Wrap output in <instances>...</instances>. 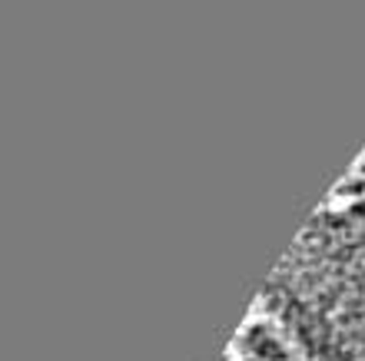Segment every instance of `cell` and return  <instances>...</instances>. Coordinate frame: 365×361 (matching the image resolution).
<instances>
[{"instance_id":"1","label":"cell","mask_w":365,"mask_h":361,"mask_svg":"<svg viewBox=\"0 0 365 361\" xmlns=\"http://www.w3.org/2000/svg\"><path fill=\"white\" fill-rule=\"evenodd\" d=\"M262 305L312 361H365V199L309 219Z\"/></svg>"},{"instance_id":"2","label":"cell","mask_w":365,"mask_h":361,"mask_svg":"<svg viewBox=\"0 0 365 361\" xmlns=\"http://www.w3.org/2000/svg\"><path fill=\"white\" fill-rule=\"evenodd\" d=\"M242 348L256 361H289L296 345H292V338H289L272 318H262V322H252L250 328H246Z\"/></svg>"}]
</instances>
